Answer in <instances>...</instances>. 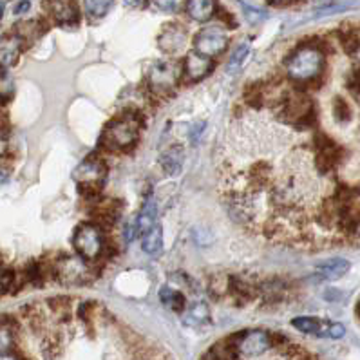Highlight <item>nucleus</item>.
<instances>
[{
    "label": "nucleus",
    "mask_w": 360,
    "mask_h": 360,
    "mask_svg": "<svg viewBox=\"0 0 360 360\" xmlns=\"http://www.w3.org/2000/svg\"><path fill=\"white\" fill-rule=\"evenodd\" d=\"M17 347V331L0 322V353L13 352Z\"/></svg>",
    "instance_id": "nucleus-22"
},
{
    "label": "nucleus",
    "mask_w": 360,
    "mask_h": 360,
    "mask_svg": "<svg viewBox=\"0 0 360 360\" xmlns=\"http://www.w3.org/2000/svg\"><path fill=\"white\" fill-rule=\"evenodd\" d=\"M27 9H30V2L27 0H20L17 6H15V15H22L26 13Z\"/></svg>",
    "instance_id": "nucleus-30"
},
{
    "label": "nucleus",
    "mask_w": 360,
    "mask_h": 360,
    "mask_svg": "<svg viewBox=\"0 0 360 360\" xmlns=\"http://www.w3.org/2000/svg\"><path fill=\"white\" fill-rule=\"evenodd\" d=\"M248 53H250V47L246 46V44H243V46H239L238 49H236V53L232 55V58H230L229 62V71H236V69L241 68L243 60L248 56Z\"/></svg>",
    "instance_id": "nucleus-25"
},
{
    "label": "nucleus",
    "mask_w": 360,
    "mask_h": 360,
    "mask_svg": "<svg viewBox=\"0 0 360 360\" xmlns=\"http://www.w3.org/2000/svg\"><path fill=\"white\" fill-rule=\"evenodd\" d=\"M148 4L163 13H178L185 8L187 0H148Z\"/></svg>",
    "instance_id": "nucleus-23"
},
{
    "label": "nucleus",
    "mask_w": 360,
    "mask_h": 360,
    "mask_svg": "<svg viewBox=\"0 0 360 360\" xmlns=\"http://www.w3.org/2000/svg\"><path fill=\"white\" fill-rule=\"evenodd\" d=\"M208 319V308L205 304H195L188 309V315L185 319L187 324H200V322L207 321Z\"/></svg>",
    "instance_id": "nucleus-24"
},
{
    "label": "nucleus",
    "mask_w": 360,
    "mask_h": 360,
    "mask_svg": "<svg viewBox=\"0 0 360 360\" xmlns=\"http://www.w3.org/2000/svg\"><path fill=\"white\" fill-rule=\"evenodd\" d=\"M314 148H315V169L319 174H331L337 170V167L342 163L346 150L342 145H339L333 138H330L324 132L317 131L314 134Z\"/></svg>",
    "instance_id": "nucleus-4"
},
{
    "label": "nucleus",
    "mask_w": 360,
    "mask_h": 360,
    "mask_svg": "<svg viewBox=\"0 0 360 360\" xmlns=\"http://www.w3.org/2000/svg\"><path fill=\"white\" fill-rule=\"evenodd\" d=\"M216 17H219V20L223 22V24H226L229 27H238V20H236V18H233V15L229 13L225 8H219V6H217Z\"/></svg>",
    "instance_id": "nucleus-26"
},
{
    "label": "nucleus",
    "mask_w": 360,
    "mask_h": 360,
    "mask_svg": "<svg viewBox=\"0 0 360 360\" xmlns=\"http://www.w3.org/2000/svg\"><path fill=\"white\" fill-rule=\"evenodd\" d=\"M141 239H143L141 241V248H143L145 254H160L161 248H163V232H161V226L154 225L145 236H141Z\"/></svg>",
    "instance_id": "nucleus-18"
},
{
    "label": "nucleus",
    "mask_w": 360,
    "mask_h": 360,
    "mask_svg": "<svg viewBox=\"0 0 360 360\" xmlns=\"http://www.w3.org/2000/svg\"><path fill=\"white\" fill-rule=\"evenodd\" d=\"M188 42L187 30L181 26V24H176V22H170L167 24L163 30H161L160 37H158V46L163 53L167 55H178L185 49Z\"/></svg>",
    "instance_id": "nucleus-8"
},
{
    "label": "nucleus",
    "mask_w": 360,
    "mask_h": 360,
    "mask_svg": "<svg viewBox=\"0 0 360 360\" xmlns=\"http://www.w3.org/2000/svg\"><path fill=\"white\" fill-rule=\"evenodd\" d=\"M112 4H115V0H84L85 15L93 20L103 18L110 11Z\"/></svg>",
    "instance_id": "nucleus-19"
},
{
    "label": "nucleus",
    "mask_w": 360,
    "mask_h": 360,
    "mask_svg": "<svg viewBox=\"0 0 360 360\" xmlns=\"http://www.w3.org/2000/svg\"><path fill=\"white\" fill-rule=\"evenodd\" d=\"M214 69L212 58L208 56L200 55L198 51H192L185 56V62H183V72L187 75V78L191 82H200L203 80L207 75H210Z\"/></svg>",
    "instance_id": "nucleus-11"
},
{
    "label": "nucleus",
    "mask_w": 360,
    "mask_h": 360,
    "mask_svg": "<svg viewBox=\"0 0 360 360\" xmlns=\"http://www.w3.org/2000/svg\"><path fill=\"white\" fill-rule=\"evenodd\" d=\"M107 176V167L102 158L89 156L77 169L78 183H87V185H98L102 187L103 179Z\"/></svg>",
    "instance_id": "nucleus-9"
},
{
    "label": "nucleus",
    "mask_w": 360,
    "mask_h": 360,
    "mask_svg": "<svg viewBox=\"0 0 360 360\" xmlns=\"http://www.w3.org/2000/svg\"><path fill=\"white\" fill-rule=\"evenodd\" d=\"M271 346V337L268 331H245L241 342H239V352L246 356H257L263 355L266 349H270Z\"/></svg>",
    "instance_id": "nucleus-10"
},
{
    "label": "nucleus",
    "mask_w": 360,
    "mask_h": 360,
    "mask_svg": "<svg viewBox=\"0 0 360 360\" xmlns=\"http://www.w3.org/2000/svg\"><path fill=\"white\" fill-rule=\"evenodd\" d=\"M143 127V116L138 110H123L107 123L103 129L100 147L107 153H122L131 150L140 138V131Z\"/></svg>",
    "instance_id": "nucleus-2"
},
{
    "label": "nucleus",
    "mask_w": 360,
    "mask_h": 360,
    "mask_svg": "<svg viewBox=\"0 0 360 360\" xmlns=\"http://www.w3.org/2000/svg\"><path fill=\"white\" fill-rule=\"evenodd\" d=\"M333 116L339 123H349L353 118L352 105L347 103L346 98L335 96L333 98Z\"/></svg>",
    "instance_id": "nucleus-21"
},
{
    "label": "nucleus",
    "mask_w": 360,
    "mask_h": 360,
    "mask_svg": "<svg viewBox=\"0 0 360 360\" xmlns=\"http://www.w3.org/2000/svg\"><path fill=\"white\" fill-rule=\"evenodd\" d=\"M4 2H0V20H2V17H4Z\"/></svg>",
    "instance_id": "nucleus-35"
},
{
    "label": "nucleus",
    "mask_w": 360,
    "mask_h": 360,
    "mask_svg": "<svg viewBox=\"0 0 360 360\" xmlns=\"http://www.w3.org/2000/svg\"><path fill=\"white\" fill-rule=\"evenodd\" d=\"M156 203H154V200H147L143 207H141L140 214H138V219H136L134 223L136 233H138V236H145L148 230L156 225Z\"/></svg>",
    "instance_id": "nucleus-15"
},
{
    "label": "nucleus",
    "mask_w": 360,
    "mask_h": 360,
    "mask_svg": "<svg viewBox=\"0 0 360 360\" xmlns=\"http://www.w3.org/2000/svg\"><path fill=\"white\" fill-rule=\"evenodd\" d=\"M266 2L270 6H288L292 2H295V0H266Z\"/></svg>",
    "instance_id": "nucleus-32"
},
{
    "label": "nucleus",
    "mask_w": 360,
    "mask_h": 360,
    "mask_svg": "<svg viewBox=\"0 0 360 360\" xmlns=\"http://www.w3.org/2000/svg\"><path fill=\"white\" fill-rule=\"evenodd\" d=\"M333 51L326 39H311L302 42L295 51L286 58V75L297 85V89H309L311 82L322 77L324 55Z\"/></svg>",
    "instance_id": "nucleus-1"
},
{
    "label": "nucleus",
    "mask_w": 360,
    "mask_h": 360,
    "mask_svg": "<svg viewBox=\"0 0 360 360\" xmlns=\"http://www.w3.org/2000/svg\"><path fill=\"white\" fill-rule=\"evenodd\" d=\"M226 47H229V37H226V33L221 27H205V30H201L194 37V51H198L203 56H208V58L221 55Z\"/></svg>",
    "instance_id": "nucleus-6"
},
{
    "label": "nucleus",
    "mask_w": 360,
    "mask_h": 360,
    "mask_svg": "<svg viewBox=\"0 0 360 360\" xmlns=\"http://www.w3.org/2000/svg\"><path fill=\"white\" fill-rule=\"evenodd\" d=\"M160 297H161V302H163V304H167V306H170V308H172L176 314H181L183 309H185V306H187L185 295H183L181 292L170 290L169 286L161 288Z\"/></svg>",
    "instance_id": "nucleus-20"
},
{
    "label": "nucleus",
    "mask_w": 360,
    "mask_h": 360,
    "mask_svg": "<svg viewBox=\"0 0 360 360\" xmlns=\"http://www.w3.org/2000/svg\"><path fill=\"white\" fill-rule=\"evenodd\" d=\"M9 131H11V127H9L8 116H6V112H2V110H0V140L8 138Z\"/></svg>",
    "instance_id": "nucleus-27"
},
{
    "label": "nucleus",
    "mask_w": 360,
    "mask_h": 360,
    "mask_svg": "<svg viewBox=\"0 0 360 360\" xmlns=\"http://www.w3.org/2000/svg\"><path fill=\"white\" fill-rule=\"evenodd\" d=\"M315 6H328L331 2V0H314Z\"/></svg>",
    "instance_id": "nucleus-34"
},
{
    "label": "nucleus",
    "mask_w": 360,
    "mask_h": 360,
    "mask_svg": "<svg viewBox=\"0 0 360 360\" xmlns=\"http://www.w3.org/2000/svg\"><path fill=\"white\" fill-rule=\"evenodd\" d=\"M42 8L47 17L62 26H72L80 20L77 0H44Z\"/></svg>",
    "instance_id": "nucleus-7"
},
{
    "label": "nucleus",
    "mask_w": 360,
    "mask_h": 360,
    "mask_svg": "<svg viewBox=\"0 0 360 360\" xmlns=\"http://www.w3.org/2000/svg\"><path fill=\"white\" fill-rule=\"evenodd\" d=\"M75 248H77L78 255L87 261H98L103 254V246H105V239H103V230L98 229L94 223L91 225L78 226L75 232Z\"/></svg>",
    "instance_id": "nucleus-5"
},
{
    "label": "nucleus",
    "mask_w": 360,
    "mask_h": 360,
    "mask_svg": "<svg viewBox=\"0 0 360 360\" xmlns=\"http://www.w3.org/2000/svg\"><path fill=\"white\" fill-rule=\"evenodd\" d=\"M183 161H185V150H183L181 145H172L161 154L160 158V165L163 167L167 174L170 176H176V174L181 172Z\"/></svg>",
    "instance_id": "nucleus-14"
},
{
    "label": "nucleus",
    "mask_w": 360,
    "mask_h": 360,
    "mask_svg": "<svg viewBox=\"0 0 360 360\" xmlns=\"http://www.w3.org/2000/svg\"><path fill=\"white\" fill-rule=\"evenodd\" d=\"M183 65L174 60H160L148 69V96H163L174 89L181 78Z\"/></svg>",
    "instance_id": "nucleus-3"
},
{
    "label": "nucleus",
    "mask_w": 360,
    "mask_h": 360,
    "mask_svg": "<svg viewBox=\"0 0 360 360\" xmlns=\"http://www.w3.org/2000/svg\"><path fill=\"white\" fill-rule=\"evenodd\" d=\"M0 360H20V352L13 349L9 353H0Z\"/></svg>",
    "instance_id": "nucleus-29"
},
{
    "label": "nucleus",
    "mask_w": 360,
    "mask_h": 360,
    "mask_svg": "<svg viewBox=\"0 0 360 360\" xmlns=\"http://www.w3.org/2000/svg\"><path fill=\"white\" fill-rule=\"evenodd\" d=\"M8 178H9V174L6 172V170H2V169H0V185H2V183H6V181H8Z\"/></svg>",
    "instance_id": "nucleus-33"
},
{
    "label": "nucleus",
    "mask_w": 360,
    "mask_h": 360,
    "mask_svg": "<svg viewBox=\"0 0 360 360\" xmlns=\"http://www.w3.org/2000/svg\"><path fill=\"white\" fill-rule=\"evenodd\" d=\"M344 333H346V330H344L342 324H330L328 326V337H331V339H340Z\"/></svg>",
    "instance_id": "nucleus-28"
},
{
    "label": "nucleus",
    "mask_w": 360,
    "mask_h": 360,
    "mask_svg": "<svg viewBox=\"0 0 360 360\" xmlns=\"http://www.w3.org/2000/svg\"><path fill=\"white\" fill-rule=\"evenodd\" d=\"M317 270L324 279L335 281V279H340L342 276H346L347 270H349V263L342 257H335V259H330V261H326V263L319 264Z\"/></svg>",
    "instance_id": "nucleus-16"
},
{
    "label": "nucleus",
    "mask_w": 360,
    "mask_h": 360,
    "mask_svg": "<svg viewBox=\"0 0 360 360\" xmlns=\"http://www.w3.org/2000/svg\"><path fill=\"white\" fill-rule=\"evenodd\" d=\"M185 9L192 20L207 22L216 17L217 2L216 0H187Z\"/></svg>",
    "instance_id": "nucleus-13"
},
{
    "label": "nucleus",
    "mask_w": 360,
    "mask_h": 360,
    "mask_svg": "<svg viewBox=\"0 0 360 360\" xmlns=\"http://www.w3.org/2000/svg\"><path fill=\"white\" fill-rule=\"evenodd\" d=\"M24 49L26 46L17 34H2L0 37V69L11 68Z\"/></svg>",
    "instance_id": "nucleus-12"
},
{
    "label": "nucleus",
    "mask_w": 360,
    "mask_h": 360,
    "mask_svg": "<svg viewBox=\"0 0 360 360\" xmlns=\"http://www.w3.org/2000/svg\"><path fill=\"white\" fill-rule=\"evenodd\" d=\"M125 4L131 6V8H141V6L145 4V2H148V0H123Z\"/></svg>",
    "instance_id": "nucleus-31"
},
{
    "label": "nucleus",
    "mask_w": 360,
    "mask_h": 360,
    "mask_svg": "<svg viewBox=\"0 0 360 360\" xmlns=\"http://www.w3.org/2000/svg\"><path fill=\"white\" fill-rule=\"evenodd\" d=\"M292 326L302 333L311 335H328L330 322H322L315 317H297L292 321Z\"/></svg>",
    "instance_id": "nucleus-17"
}]
</instances>
